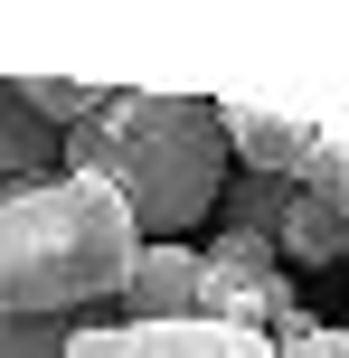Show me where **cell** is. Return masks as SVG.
<instances>
[{"instance_id":"1","label":"cell","mask_w":349,"mask_h":358,"mask_svg":"<svg viewBox=\"0 0 349 358\" xmlns=\"http://www.w3.org/2000/svg\"><path fill=\"white\" fill-rule=\"evenodd\" d=\"M66 170L104 179L132 208L142 236H180L218 208L227 189V123L208 94H151V85H104V104L66 132Z\"/></svg>"},{"instance_id":"2","label":"cell","mask_w":349,"mask_h":358,"mask_svg":"<svg viewBox=\"0 0 349 358\" xmlns=\"http://www.w3.org/2000/svg\"><path fill=\"white\" fill-rule=\"evenodd\" d=\"M142 255L132 208L104 179H38L0 198V321H66L76 302H113Z\"/></svg>"},{"instance_id":"3","label":"cell","mask_w":349,"mask_h":358,"mask_svg":"<svg viewBox=\"0 0 349 358\" xmlns=\"http://www.w3.org/2000/svg\"><path fill=\"white\" fill-rule=\"evenodd\" d=\"M199 321H218V330H255V340L293 330L302 302H293L283 255L255 245V236H218V245H208V273H199Z\"/></svg>"},{"instance_id":"4","label":"cell","mask_w":349,"mask_h":358,"mask_svg":"<svg viewBox=\"0 0 349 358\" xmlns=\"http://www.w3.org/2000/svg\"><path fill=\"white\" fill-rule=\"evenodd\" d=\"M66 358H274V340L218 330V321H94L76 330Z\"/></svg>"},{"instance_id":"5","label":"cell","mask_w":349,"mask_h":358,"mask_svg":"<svg viewBox=\"0 0 349 358\" xmlns=\"http://www.w3.org/2000/svg\"><path fill=\"white\" fill-rule=\"evenodd\" d=\"M199 273H208L199 245H142L113 302H123V321H199Z\"/></svg>"},{"instance_id":"6","label":"cell","mask_w":349,"mask_h":358,"mask_svg":"<svg viewBox=\"0 0 349 358\" xmlns=\"http://www.w3.org/2000/svg\"><path fill=\"white\" fill-rule=\"evenodd\" d=\"M48 170H66V132L29 113V94H19V76H0V179H19V189H38Z\"/></svg>"},{"instance_id":"7","label":"cell","mask_w":349,"mask_h":358,"mask_svg":"<svg viewBox=\"0 0 349 358\" xmlns=\"http://www.w3.org/2000/svg\"><path fill=\"white\" fill-rule=\"evenodd\" d=\"M227 123V151H236L245 170H274V179H302V151H312V132L283 123V113H255V104H218Z\"/></svg>"},{"instance_id":"8","label":"cell","mask_w":349,"mask_h":358,"mask_svg":"<svg viewBox=\"0 0 349 358\" xmlns=\"http://www.w3.org/2000/svg\"><path fill=\"white\" fill-rule=\"evenodd\" d=\"M274 255H283V264H302V273H321V264H349V217L293 189V208H283V227H274Z\"/></svg>"},{"instance_id":"9","label":"cell","mask_w":349,"mask_h":358,"mask_svg":"<svg viewBox=\"0 0 349 358\" xmlns=\"http://www.w3.org/2000/svg\"><path fill=\"white\" fill-rule=\"evenodd\" d=\"M283 208H293V179H274V170H245L236 189H227V236H255V245H274Z\"/></svg>"},{"instance_id":"10","label":"cell","mask_w":349,"mask_h":358,"mask_svg":"<svg viewBox=\"0 0 349 358\" xmlns=\"http://www.w3.org/2000/svg\"><path fill=\"white\" fill-rule=\"evenodd\" d=\"M19 94H29V113L57 123V132H76L94 104H104V85H66V76H19Z\"/></svg>"},{"instance_id":"11","label":"cell","mask_w":349,"mask_h":358,"mask_svg":"<svg viewBox=\"0 0 349 358\" xmlns=\"http://www.w3.org/2000/svg\"><path fill=\"white\" fill-rule=\"evenodd\" d=\"M340 179H349V142H340V132H312V151H302V179H293V189L331 208V198H340Z\"/></svg>"},{"instance_id":"12","label":"cell","mask_w":349,"mask_h":358,"mask_svg":"<svg viewBox=\"0 0 349 358\" xmlns=\"http://www.w3.org/2000/svg\"><path fill=\"white\" fill-rule=\"evenodd\" d=\"M76 349V321H0V358H66Z\"/></svg>"},{"instance_id":"13","label":"cell","mask_w":349,"mask_h":358,"mask_svg":"<svg viewBox=\"0 0 349 358\" xmlns=\"http://www.w3.org/2000/svg\"><path fill=\"white\" fill-rule=\"evenodd\" d=\"M293 358H349V330H312V340H302Z\"/></svg>"},{"instance_id":"14","label":"cell","mask_w":349,"mask_h":358,"mask_svg":"<svg viewBox=\"0 0 349 358\" xmlns=\"http://www.w3.org/2000/svg\"><path fill=\"white\" fill-rule=\"evenodd\" d=\"M331 208H340V217H349V179H340V198H331Z\"/></svg>"}]
</instances>
